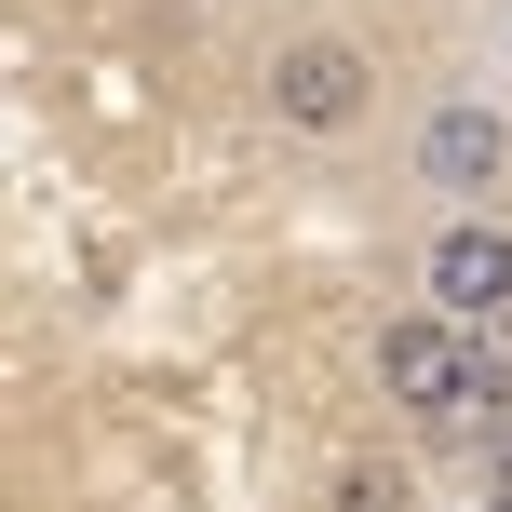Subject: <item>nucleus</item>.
<instances>
[{"label": "nucleus", "mask_w": 512, "mask_h": 512, "mask_svg": "<svg viewBox=\"0 0 512 512\" xmlns=\"http://www.w3.org/2000/svg\"><path fill=\"white\" fill-rule=\"evenodd\" d=\"M378 405L418 418V432H486V418H512L486 391L472 324H445V310H391V324H378Z\"/></svg>", "instance_id": "1"}, {"label": "nucleus", "mask_w": 512, "mask_h": 512, "mask_svg": "<svg viewBox=\"0 0 512 512\" xmlns=\"http://www.w3.org/2000/svg\"><path fill=\"white\" fill-rule=\"evenodd\" d=\"M256 108L324 149V135L378 122V54H364L351 27H297V41H270V68H256Z\"/></svg>", "instance_id": "2"}, {"label": "nucleus", "mask_w": 512, "mask_h": 512, "mask_svg": "<svg viewBox=\"0 0 512 512\" xmlns=\"http://www.w3.org/2000/svg\"><path fill=\"white\" fill-rule=\"evenodd\" d=\"M418 189H432L445 216H499V189H512V108L499 95H432L418 108Z\"/></svg>", "instance_id": "3"}, {"label": "nucleus", "mask_w": 512, "mask_h": 512, "mask_svg": "<svg viewBox=\"0 0 512 512\" xmlns=\"http://www.w3.org/2000/svg\"><path fill=\"white\" fill-rule=\"evenodd\" d=\"M418 310H445V324H512V230L499 216H445L432 256H418Z\"/></svg>", "instance_id": "4"}, {"label": "nucleus", "mask_w": 512, "mask_h": 512, "mask_svg": "<svg viewBox=\"0 0 512 512\" xmlns=\"http://www.w3.org/2000/svg\"><path fill=\"white\" fill-rule=\"evenodd\" d=\"M324 512H405V472H378V459H337V472H324Z\"/></svg>", "instance_id": "5"}, {"label": "nucleus", "mask_w": 512, "mask_h": 512, "mask_svg": "<svg viewBox=\"0 0 512 512\" xmlns=\"http://www.w3.org/2000/svg\"><path fill=\"white\" fill-rule=\"evenodd\" d=\"M472 472H486V499H512V418H486V432H472Z\"/></svg>", "instance_id": "6"}, {"label": "nucleus", "mask_w": 512, "mask_h": 512, "mask_svg": "<svg viewBox=\"0 0 512 512\" xmlns=\"http://www.w3.org/2000/svg\"><path fill=\"white\" fill-rule=\"evenodd\" d=\"M486 512H512V499H486Z\"/></svg>", "instance_id": "7"}]
</instances>
